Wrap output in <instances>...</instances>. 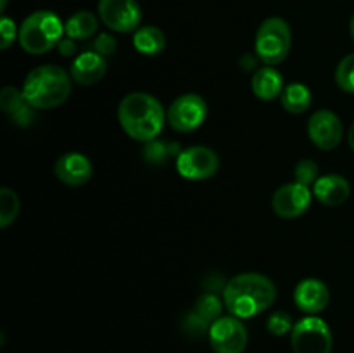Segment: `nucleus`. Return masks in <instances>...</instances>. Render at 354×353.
I'll use <instances>...</instances> for the list:
<instances>
[{
	"instance_id": "obj_27",
	"label": "nucleus",
	"mask_w": 354,
	"mask_h": 353,
	"mask_svg": "<svg viewBox=\"0 0 354 353\" xmlns=\"http://www.w3.org/2000/svg\"><path fill=\"white\" fill-rule=\"evenodd\" d=\"M17 38H19V30H17L16 23L10 17L2 16L0 19V48L7 51Z\"/></svg>"
},
{
	"instance_id": "obj_6",
	"label": "nucleus",
	"mask_w": 354,
	"mask_h": 353,
	"mask_svg": "<svg viewBox=\"0 0 354 353\" xmlns=\"http://www.w3.org/2000/svg\"><path fill=\"white\" fill-rule=\"evenodd\" d=\"M290 346L294 353H332L334 338L324 318L310 315L294 324Z\"/></svg>"
},
{
	"instance_id": "obj_13",
	"label": "nucleus",
	"mask_w": 354,
	"mask_h": 353,
	"mask_svg": "<svg viewBox=\"0 0 354 353\" xmlns=\"http://www.w3.org/2000/svg\"><path fill=\"white\" fill-rule=\"evenodd\" d=\"M54 175L66 185L80 187L92 179V161L82 152H66L55 161Z\"/></svg>"
},
{
	"instance_id": "obj_12",
	"label": "nucleus",
	"mask_w": 354,
	"mask_h": 353,
	"mask_svg": "<svg viewBox=\"0 0 354 353\" xmlns=\"http://www.w3.org/2000/svg\"><path fill=\"white\" fill-rule=\"evenodd\" d=\"M344 135L342 121L334 111L318 109L308 120V137L322 151H332L337 147Z\"/></svg>"
},
{
	"instance_id": "obj_26",
	"label": "nucleus",
	"mask_w": 354,
	"mask_h": 353,
	"mask_svg": "<svg viewBox=\"0 0 354 353\" xmlns=\"http://www.w3.org/2000/svg\"><path fill=\"white\" fill-rule=\"evenodd\" d=\"M318 173H320V170H318V165L313 161V159H301V161L296 165V168H294L296 182L304 183V185L308 187L320 179Z\"/></svg>"
},
{
	"instance_id": "obj_30",
	"label": "nucleus",
	"mask_w": 354,
	"mask_h": 353,
	"mask_svg": "<svg viewBox=\"0 0 354 353\" xmlns=\"http://www.w3.org/2000/svg\"><path fill=\"white\" fill-rule=\"evenodd\" d=\"M57 48H59V52H61L62 55H66V57H68V55H73V54H75V51H76L75 40H73V38H69V37H64L61 42H59Z\"/></svg>"
},
{
	"instance_id": "obj_33",
	"label": "nucleus",
	"mask_w": 354,
	"mask_h": 353,
	"mask_svg": "<svg viewBox=\"0 0 354 353\" xmlns=\"http://www.w3.org/2000/svg\"><path fill=\"white\" fill-rule=\"evenodd\" d=\"M6 6H7V0H2V12L6 10Z\"/></svg>"
},
{
	"instance_id": "obj_2",
	"label": "nucleus",
	"mask_w": 354,
	"mask_h": 353,
	"mask_svg": "<svg viewBox=\"0 0 354 353\" xmlns=\"http://www.w3.org/2000/svg\"><path fill=\"white\" fill-rule=\"evenodd\" d=\"M118 121L128 137L147 144L165 128L166 111L152 93L131 92L118 106Z\"/></svg>"
},
{
	"instance_id": "obj_17",
	"label": "nucleus",
	"mask_w": 354,
	"mask_h": 353,
	"mask_svg": "<svg viewBox=\"0 0 354 353\" xmlns=\"http://www.w3.org/2000/svg\"><path fill=\"white\" fill-rule=\"evenodd\" d=\"M351 185L342 175H324L313 183V196L325 206H341L348 201Z\"/></svg>"
},
{
	"instance_id": "obj_28",
	"label": "nucleus",
	"mask_w": 354,
	"mask_h": 353,
	"mask_svg": "<svg viewBox=\"0 0 354 353\" xmlns=\"http://www.w3.org/2000/svg\"><path fill=\"white\" fill-rule=\"evenodd\" d=\"M166 149L168 147H166V144H162V142H147V147H145L144 151L145 159H147L149 163H161L162 159L168 156V151H166Z\"/></svg>"
},
{
	"instance_id": "obj_21",
	"label": "nucleus",
	"mask_w": 354,
	"mask_h": 353,
	"mask_svg": "<svg viewBox=\"0 0 354 353\" xmlns=\"http://www.w3.org/2000/svg\"><path fill=\"white\" fill-rule=\"evenodd\" d=\"M280 102H282V107L287 113L301 114L310 109L311 102H313V96H311V90L304 83H290L283 89L282 96H280Z\"/></svg>"
},
{
	"instance_id": "obj_11",
	"label": "nucleus",
	"mask_w": 354,
	"mask_h": 353,
	"mask_svg": "<svg viewBox=\"0 0 354 353\" xmlns=\"http://www.w3.org/2000/svg\"><path fill=\"white\" fill-rule=\"evenodd\" d=\"M313 199V192L304 183L292 182L279 187L272 197V208L277 217L294 220L308 211Z\"/></svg>"
},
{
	"instance_id": "obj_7",
	"label": "nucleus",
	"mask_w": 354,
	"mask_h": 353,
	"mask_svg": "<svg viewBox=\"0 0 354 353\" xmlns=\"http://www.w3.org/2000/svg\"><path fill=\"white\" fill-rule=\"evenodd\" d=\"M207 118V102L199 93H183L176 97L166 109V121L180 134L197 130Z\"/></svg>"
},
{
	"instance_id": "obj_4",
	"label": "nucleus",
	"mask_w": 354,
	"mask_h": 353,
	"mask_svg": "<svg viewBox=\"0 0 354 353\" xmlns=\"http://www.w3.org/2000/svg\"><path fill=\"white\" fill-rule=\"evenodd\" d=\"M64 38V23L52 10H37L19 26V45L31 55L47 54Z\"/></svg>"
},
{
	"instance_id": "obj_29",
	"label": "nucleus",
	"mask_w": 354,
	"mask_h": 353,
	"mask_svg": "<svg viewBox=\"0 0 354 353\" xmlns=\"http://www.w3.org/2000/svg\"><path fill=\"white\" fill-rule=\"evenodd\" d=\"M116 38L109 33H100L99 37L95 38V52H99L100 55H111L116 52Z\"/></svg>"
},
{
	"instance_id": "obj_16",
	"label": "nucleus",
	"mask_w": 354,
	"mask_h": 353,
	"mask_svg": "<svg viewBox=\"0 0 354 353\" xmlns=\"http://www.w3.org/2000/svg\"><path fill=\"white\" fill-rule=\"evenodd\" d=\"M0 107L17 127H28L35 120V107L16 87H3L0 92Z\"/></svg>"
},
{
	"instance_id": "obj_23",
	"label": "nucleus",
	"mask_w": 354,
	"mask_h": 353,
	"mask_svg": "<svg viewBox=\"0 0 354 353\" xmlns=\"http://www.w3.org/2000/svg\"><path fill=\"white\" fill-rule=\"evenodd\" d=\"M194 314L203 318L206 324H213L214 320L221 317V300L213 293H206L197 300L196 311Z\"/></svg>"
},
{
	"instance_id": "obj_9",
	"label": "nucleus",
	"mask_w": 354,
	"mask_h": 353,
	"mask_svg": "<svg viewBox=\"0 0 354 353\" xmlns=\"http://www.w3.org/2000/svg\"><path fill=\"white\" fill-rule=\"evenodd\" d=\"M220 168V158L206 145H192L176 156V172L185 180H207L216 175Z\"/></svg>"
},
{
	"instance_id": "obj_20",
	"label": "nucleus",
	"mask_w": 354,
	"mask_h": 353,
	"mask_svg": "<svg viewBox=\"0 0 354 353\" xmlns=\"http://www.w3.org/2000/svg\"><path fill=\"white\" fill-rule=\"evenodd\" d=\"M99 19L90 10H78L64 23V35L73 40H86L97 33Z\"/></svg>"
},
{
	"instance_id": "obj_3",
	"label": "nucleus",
	"mask_w": 354,
	"mask_h": 353,
	"mask_svg": "<svg viewBox=\"0 0 354 353\" xmlns=\"http://www.w3.org/2000/svg\"><path fill=\"white\" fill-rule=\"evenodd\" d=\"M71 75L55 64L31 69L23 83V96L35 109L48 111L62 106L71 96Z\"/></svg>"
},
{
	"instance_id": "obj_15",
	"label": "nucleus",
	"mask_w": 354,
	"mask_h": 353,
	"mask_svg": "<svg viewBox=\"0 0 354 353\" xmlns=\"http://www.w3.org/2000/svg\"><path fill=\"white\" fill-rule=\"evenodd\" d=\"M106 57L100 55L99 52H83V54L76 55L75 61L71 62V68H69V75H71L73 82L83 87L99 83L106 76Z\"/></svg>"
},
{
	"instance_id": "obj_5",
	"label": "nucleus",
	"mask_w": 354,
	"mask_h": 353,
	"mask_svg": "<svg viewBox=\"0 0 354 353\" xmlns=\"http://www.w3.org/2000/svg\"><path fill=\"white\" fill-rule=\"evenodd\" d=\"M292 47V30L282 17H268L259 24L256 31V55L266 66H277L283 62Z\"/></svg>"
},
{
	"instance_id": "obj_8",
	"label": "nucleus",
	"mask_w": 354,
	"mask_h": 353,
	"mask_svg": "<svg viewBox=\"0 0 354 353\" xmlns=\"http://www.w3.org/2000/svg\"><path fill=\"white\" fill-rule=\"evenodd\" d=\"M209 345L214 353H244L249 334L241 318L234 315H221L209 325Z\"/></svg>"
},
{
	"instance_id": "obj_32",
	"label": "nucleus",
	"mask_w": 354,
	"mask_h": 353,
	"mask_svg": "<svg viewBox=\"0 0 354 353\" xmlns=\"http://www.w3.org/2000/svg\"><path fill=\"white\" fill-rule=\"evenodd\" d=\"M349 33H351V38H353V42H354V14H353V17H351V23H349Z\"/></svg>"
},
{
	"instance_id": "obj_22",
	"label": "nucleus",
	"mask_w": 354,
	"mask_h": 353,
	"mask_svg": "<svg viewBox=\"0 0 354 353\" xmlns=\"http://www.w3.org/2000/svg\"><path fill=\"white\" fill-rule=\"evenodd\" d=\"M19 197L9 187L0 189V227L7 228L10 224H14L19 215Z\"/></svg>"
},
{
	"instance_id": "obj_24",
	"label": "nucleus",
	"mask_w": 354,
	"mask_h": 353,
	"mask_svg": "<svg viewBox=\"0 0 354 353\" xmlns=\"http://www.w3.org/2000/svg\"><path fill=\"white\" fill-rule=\"evenodd\" d=\"M335 83L344 92L354 93V54L341 59L335 68Z\"/></svg>"
},
{
	"instance_id": "obj_25",
	"label": "nucleus",
	"mask_w": 354,
	"mask_h": 353,
	"mask_svg": "<svg viewBox=\"0 0 354 353\" xmlns=\"http://www.w3.org/2000/svg\"><path fill=\"white\" fill-rule=\"evenodd\" d=\"M266 329H268L270 334L273 336H286L289 332H292L294 324H292V318L287 311L279 310L275 314H272L266 320Z\"/></svg>"
},
{
	"instance_id": "obj_31",
	"label": "nucleus",
	"mask_w": 354,
	"mask_h": 353,
	"mask_svg": "<svg viewBox=\"0 0 354 353\" xmlns=\"http://www.w3.org/2000/svg\"><path fill=\"white\" fill-rule=\"evenodd\" d=\"M348 144H349V147H351L354 151V121H353L351 128H349V132H348Z\"/></svg>"
},
{
	"instance_id": "obj_19",
	"label": "nucleus",
	"mask_w": 354,
	"mask_h": 353,
	"mask_svg": "<svg viewBox=\"0 0 354 353\" xmlns=\"http://www.w3.org/2000/svg\"><path fill=\"white\" fill-rule=\"evenodd\" d=\"M133 47L142 55H158L166 47V35L158 26H140L133 33Z\"/></svg>"
},
{
	"instance_id": "obj_18",
	"label": "nucleus",
	"mask_w": 354,
	"mask_h": 353,
	"mask_svg": "<svg viewBox=\"0 0 354 353\" xmlns=\"http://www.w3.org/2000/svg\"><path fill=\"white\" fill-rule=\"evenodd\" d=\"M251 89L258 99L261 100H273L277 97L282 96L283 89V76L273 66H263V68L256 69L251 80Z\"/></svg>"
},
{
	"instance_id": "obj_1",
	"label": "nucleus",
	"mask_w": 354,
	"mask_h": 353,
	"mask_svg": "<svg viewBox=\"0 0 354 353\" xmlns=\"http://www.w3.org/2000/svg\"><path fill=\"white\" fill-rule=\"evenodd\" d=\"M277 300V286L270 277L244 272L232 277L223 287V305L237 318H251L268 310Z\"/></svg>"
},
{
	"instance_id": "obj_10",
	"label": "nucleus",
	"mask_w": 354,
	"mask_h": 353,
	"mask_svg": "<svg viewBox=\"0 0 354 353\" xmlns=\"http://www.w3.org/2000/svg\"><path fill=\"white\" fill-rule=\"evenodd\" d=\"M99 17L116 33L137 31L142 21V9L137 0H99Z\"/></svg>"
},
{
	"instance_id": "obj_14",
	"label": "nucleus",
	"mask_w": 354,
	"mask_h": 353,
	"mask_svg": "<svg viewBox=\"0 0 354 353\" xmlns=\"http://www.w3.org/2000/svg\"><path fill=\"white\" fill-rule=\"evenodd\" d=\"M330 293L325 282L318 279H304L294 289V303L301 311L308 315H317L327 308Z\"/></svg>"
}]
</instances>
